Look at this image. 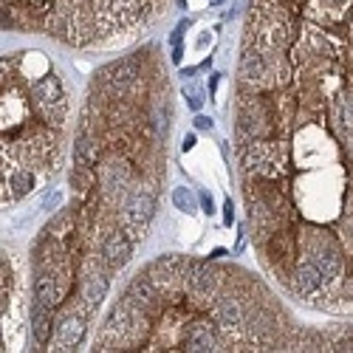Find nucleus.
Returning a JSON list of instances; mask_svg holds the SVG:
<instances>
[{"mask_svg": "<svg viewBox=\"0 0 353 353\" xmlns=\"http://www.w3.org/2000/svg\"><path fill=\"white\" fill-rule=\"evenodd\" d=\"M32 189H34V173L26 170V167L9 170V178H3V195H9V204L17 201V198L29 195Z\"/></svg>", "mask_w": 353, "mask_h": 353, "instance_id": "9", "label": "nucleus"}, {"mask_svg": "<svg viewBox=\"0 0 353 353\" xmlns=\"http://www.w3.org/2000/svg\"><path fill=\"white\" fill-rule=\"evenodd\" d=\"M51 311L54 308L43 305L40 299L32 302V311H29V322H32V333L37 339V345H48V339H51Z\"/></svg>", "mask_w": 353, "mask_h": 353, "instance_id": "11", "label": "nucleus"}, {"mask_svg": "<svg viewBox=\"0 0 353 353\" xmlns=\"http://www.w3.org/2000/svg\"><path fill=\"white\" fill-rule=\"evenodd\" d=\"M125 297L130 299L133 305L144 308V311H150V308L158 305V288L147 274H136L133 280H130V285H127Z\"/></svg>", "mask_w": 353, "mask_h": 353, "instance_id": "7", "label": "nucleus"}, {"mask_svg": "<svg viewBox=\"0 0 353 353\" xmlns=\"http://www.w3.org/2000/svg\"><path fill=\"white\" fill-rule=\"evenodd\" d=\"M325 285H328V282L319 274V268L302 254V260L294 263V271H291V288L297 291L299 297H314V294H319Z\"/></svg>", "mask_w": 353, "mask_h": 353, "instance_id": "2", "label": "nucleus"}, {"mask_svg": "<svg viewBox=\"0 0 353 353\" xmlns=\"http://www.w3.org/2000/svg\"><path fill=\"white\" fill-rule=\"evenodd\" d=\"M74 215L71 212H60L51 223L46 226V232L43 235H51V237H68V235H74Z\"/></svg>", "mask_w": 353, "mask_h": 353, "instance_id": "12", "label": "nucleus"}, {"mask_svg": "<svg viewBox=\"0 0 353 353\" xmlns=\"http://www.w3.org/2000/svg\"><path fill=\"white\" fill-rule=\"evenodd\" d=\"M184 96H187V105H189L192 110H201V105H204V94H201L195 85L184 88Z\"/></svg>", "mask_w": 353, "mask_h": 353, "instance_id": "14", "label": "nucleus"}, {"mask_svg": "<svg viewBox=\"0 0 353 353\" xmlns=\"http://www.w3.org/2000/svg\"><path fill=\"white\" fill-rule=\"evenodd\" d=\"M173 204L178 206V212H195L198 201H195V195H192V189L175 187V189H173Z\"/></svg>", "mask_w": 353, "mask_h": 353, "instance_id": "13", "label": "nucleus"}, {"mask_svg": "<svg viewBox=\"0 0 353 353\" xmlns=\"http://www.w3.org/2000/svg\"><path fill=\"white\" fill-rule=\"evenodd\" d=\"M195 127H198V130H209V127H212V119H209V116H195Z\"/></svg>", "mask_w": 353, "mask_h": 353, "instance_id": "16", "label": "nucleus"}, {"mask_svg": "<svg viewBox=\"0 0 353 353\" xmlns=\"http://www.w3.org/2000/svg\"><path fill=\"white\" fill-rule=\"evenodd\" d=\"M223 220H226V223H232V220H235V206H232V201H226V204H223Z\"/></svg>", "mask_w": 353, "mask_h": 353, "instance_id": "15", "label": "nucleus"}, {"mask_svg": "<svg viewBox=\"0 0 353 353\" xmlns=\"http://www.w3.org/2000/svg\"><path fill=\"white\" fill-rule=\"evenodd\" d=\"M198 201H201V206H204V209L212 215V198L206 195V192H201V195H198Z\"/></svg>", "mask_w": 353, "mask_h": 353, "instance_id": "17", "label": "nucleus"}, {"mask_svg": "<svg viewBox=\"0 0 353 353\" xmlns=\"http://www.w3.org/2000/svg\"><path fill=\"white\" fill-rule=\"evenodd\" d=\"M218 325H212L206 319L192 322L187 330H184V347L187 350H218L220 339H218Z\"/></svg>", "mask_w": 353, "mask_h": 353, "instance_id": "6", "label": "nucleus"}, {"mask_svg": "<svg viewBox=\"0 0 353 353\" xmlns=\"http://www.w3.org/2000/svg\"><path fill=\"white\" fill-rule=\"evenodd\" d=\"M85 311H65L60 322L54 325V342L57 350H74L85 336Z\"/></svg>", "mask_w": 353, "mask_h": 353, "instance_id": "1", "label": "nucleus"}, {"mask_svg": "<svg viewBox=\"0 0 353 353\" xmlns=\"http://www.w3.org/2000/svg\"><path fill=\"white\" fill-rule=\"evenodd\" d=\"M96 158H99L96 133H79V139L74 141V167H79V170H94Z\"/></svg>", "mask_w": 353, "mask_h": 353, "instance_id": "10", "label": "nucleus"}, {"mask_svg": "<svg viewBox=\"0 0 353 353\" xmlns=\"http://www.w3.org/2000/svg\"><path fill=\"white\" fill-rule=\"evenodd\" d=\"M88 274L82 277V285H79V297H82V302H85L91 311H94L99 302L105 299V294H108V277L96 268L94 260H88V266H85Z\"/></svg>", "mask_w": 353, "mask_h": 353, "instance_id": "5", "label": "nucleus"}, {"mask_svg": "<svg viewBox=\"0 0 353 353\" xmlns=\"http://www.w3.org/2000/svg\"><path fill=\"white\" fill-rule=\"evenodd\" d=\"M133 246H136V240L127 235V229H113L102 243V257L108 263V268L125 266L127 260H130V254H133Z\"/></svg>", "mask_w": 353, "mask_h": 353, "instance_id": "3", "label": "nucleus"}, {"mask_svg": "<svg viewBox=\"0 0 353 353\" xmlns=\"http://www.w3.org/2000/svg\"><path fill=\"white\" fill-rule=\"evenodd\" d=\"M156 212V195L153 189L147 187H136L125 201V220L127 223H139V226H147V220L153 218Z\"/></svg>", "mask_w": 353, "mask_h": 353, "instance_id": "4", "label": "nucleus"}, {"mask_svg": "<svg viewBox=\"0 0 353 353\" xmlns=\"http://www.w3.org/2000/svg\"><path fill=\"white\" fill-rule=\"evenodd\" d=\"M220 3H223V0H209V6H220Z\"/></svg>", "mask_w": 353, "mask_h": 353, "instance_id": "19", "label": "nucleus"}, {"mask_svg": "<svg viewBox=\"0 0 353 353\" xmlns=\"http://www.w3.org/2000/svg\"><path fill=\"white\" fill-rule=\"evenodd\" d=\"M212 316L218 322L220 330H232L237 325H243V305H240V299L235 297H220L215 305H212Z\"/></svg>", "mask_w": 353, "mask_h": 353, "instance_id": "8", "label": "nucleus"}, {"mask_svg": "<svg viewBox=\"0 0 353 353\" xmlns=\"http://www.w3.org/2000/svg\"><path fill=\"white\" fill-rule=\"evenodd\" d=\"M192 147H195V136L189 133L187 139H184V150H192Z\"/></svg>", "mask_w": 353, "mask_h": 353, "instance_id": "18", "label": "nucleus"}]
</instances>
